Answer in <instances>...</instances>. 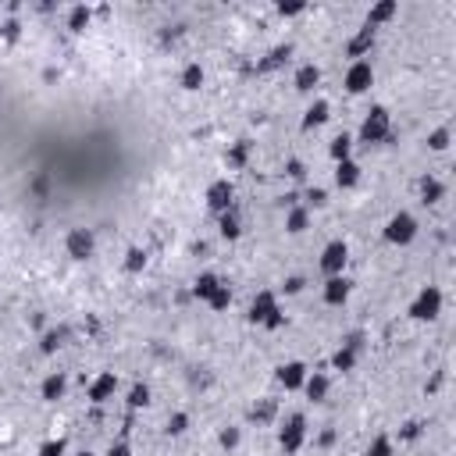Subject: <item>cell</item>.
I'll use <instances>...</instances> for the list:
<instances>
[{"label": "cell", "mask_w": 456, "mask_h": 456, "mask_svg": "<svg viewBox=\"0 0 456 456\" xmlns=\"http://www.w3.org/2000/svg\"><path fill=\"white\" fill-rule=\"evenodd\" d=\"M253 324H260V328H267V331H275V328H282L285 324V310H282V303H278V296L271 292V289H260L253 299H250V314H246Z\"/></svg>", "instance_id": "cell-1"}, {"label": "cell", "mask_w": 456, "mask_h": 456, "mask_svg": "<svg viewBox=\"0 0 456 456\" xmlns=\"http://www.w3.org/2000/svg\"><path fill=\"white\" fill-rule=\"evenodd\" d=\"M417 218L410 214V210H396L388 221H385V228H382V235H385V242H392V246H410V242L417 239Z\"/></svg>", "instance_id": "cell-2"}, {"label": "cell", "mask_w": 456, "mask_h": 456, "mask_svg": "<svg viewBox=\"0 0 456 456\" xmlns=\"http://www.w3.org/2000/svg\"><path fill=\"white\" fill-rule=\"evenodd\" d=\"M410 321H435L442 314V289L439 285H424L414 299H410V307H407Z\"/></svg>", "instance_id": "cell-3"}, {"label": "cell", "mask_w": 456, "mask_h": 456, "mask_svg": "<svg viewBox=\"0 0 456 456\" xmlns=\"http://www.w3.org/2000/svg\"><path fill=\"white\" fill-rule=\"evenodd\" d=\"M392 136V114L385 107H371L360 121V143H385Z\"/></svg>", "instance_id": "cell-4"}, {"label": "cell", "mask_w": 456, "mask_h": 456, "mask_svg": "<svg viewBox=\"0 0 456 456\" xmlns=\"http://www.w3.org/2000/svg\"><path fill=\"white\" fill-rule=\"evenodd\" d=\"M303 442H307V417H303V414L285 417V420H282V428H278V446L285 449V456L299 453Z\"/></svg>", "instance_id": "cell-5"}, {"label": "cell", "mask_w": 456, "mask_h": 456, "mask_svg": "<svg viewBox=\"0 0 456 456\" xmlns=\"http://www.w3.org/2000/svg\"><path fill=\"white\" fill-rule=\"evenodd\" d=\"M375 86V68H371V61H349V68L343 75V89L349 97H360V93H368V89Z\"/></svg>", "instance_id": "cell-6"}, {"label": "cell", "mask_w": 456, "mask_h": 456, "mask_svg": "<svg viewBox=\"0 0 456 456\" xmlns=\"http://www.w3.org/2000/svg\"><path fill=\"white\" fill-rule=\"evenodd\" d=\"M317 264H321V271H324L328 278L346 275V264H349V246H346L343 239H331L328 246L321 250V260H317Z\"/></svg>", "instance_id": "cell-7"}, {"label": "cell", "mask_w": 456, "mask_h": 456, "mask_svg": "<svg viewBox=\"0 0 456 456\" xmlns=\"http://www.w3.org/2000/svg\"><path fill=\"white\" fill-rule=\"evenodd\" d=\"M203 200H207V210H214V214H225V210L235 207V186H232L228 178H214V182L207 186Z\"/></svg>", "instance_id": "cell-8"}, {"label": "cell", "mask_w": 456, "mask_h": 456, "mask_svg": "<svg viewBox=\"0 0 456 456\" xmlns=\"http://www.w3.org/2000/svg\"><path fill=\"white\" fill-rule=\"evenodd\" d=\"M65 253L72 260H89L97 253V235L89 232V228H68L65 235Z\"/></svg>", "instance_id": "cell-9"}, {"label": "cell", "mask_w": 456, "mask_h": 456, "mask_svg": "<svg viewBox=\"0 0 456 456\" xmlns=\"http://www.w3.org/2000/svg\"><path fill=\"white\" fill-rule=\"evenodd\" d=\"M114 392H118V375H114V371H100L93 382H89L86 400H89V403H97V407H104V403L114 400Z\"/></svg>", "instance_id": "cell-10"}, {"label": "cell", "mask_w": 456, "mask_h": 456, "mask_svg": "<svg viewBox=\"0 0 456 456\" xmlns=\"http://www.w3.org/2000/svg\"><path fill=\"white\" fill-rule=\"evenodd\" d=\"M307 375H310V368H307L303 360H285L282 368L275 371V378H278V385H282L285 392H299L303 382H307Z\"/></svg>", "instance_id": "cell-11"}, {"label": "cell", "mask_w": 456, "mask_h": 456, "mask_svg": "<svg viewBox=\"0 0 456 456\" xmlns=\"http://www.w3.org/2000/svg\"><path fill=\"white\" fill-rule=\"evenodd\" d=\"M349 292H353V282L346 275H336V278H328L321 285V299L328 303V307H343V303L349 299Z\"/></svg>", "instance_id": "cell-12"}, {"label": "cell", "mask_w": 456, "mask_h": 456, "mask_svg": "<svg viewBox=\"0 0 456 456\" xmlns=\"http://www.w3.org/2000/svg\"><path fill=\"white\" fill-rule=\"evenodd\" d=\"M371 47H375V29L360 25V29H356V36H353V40L346 43V54H349L353 61H368Z\"/></svg>", "instance_id": "cell-13"}, {"label": "cell", "mask_w": 456, "mask_h": 456, "mask_svg": "<svg viewBox=\"0 0 456 456\" xmlns=\"http://www.w3.org/2000/svg\"><path fill=\"white\" fill-rule=\"evenodd\" d=\"M65 388H68L65 375H61V371H50V375L40 382V400H43V403H57V400H65Z\"/></svg>", "instance_id": "cell-14"}, {"label": "cell", "mask_w": 456, "mask_h": 456, "mask_svg": "<svg viewBox=\"0 0 456 456\" xmlns=\"http://www.w3.org/2000/svg\"><path fill=\"white\" fill-rule=\"evenodd\" d=\"M396 15H400V4H396V0H385V4H375V8L368 11V22H363V25L378 33V29H382V25H388Z\"/></svg>", "instance_id": "cell-15"}, {"label": "cell", "mask_w": 456, "mask_h": 456, "mask_svg": "<svg viewBox=\"0 0 456 456\" xmlns=\"http://www.w3.org/2000/svg\"><path fill=\"white\" fill-rule=\"evenodd\" d=\"M328 388H331V378H328L324 371H310V375H307V382H303V388H299V392H307V400L321 403V400L328 396Z\"/></svg>", "instance_id": "cell-16"}, {"label": "cell", "mask_w": 456, "mask_h": 456, "mask_svg": "<svg viewBox=\"0 0 456 456\" xmlns=\"http://www.w3.org/2000/svg\"><path fill=\"white\" fill-rule=\"evenodd\" d=\"M328 118H331V104L324 97H317L307 111H303V129H321Z\"/></svg>", "instance_id": "cell-17"}, {"label": "cell", "mask_w": 456, "mask_h": 456, "mask_svg": "<svg viewBox=\"0 0 456 456\" xmlns=\"http://www.w3.org/2000/svg\"><path fill=\"white\" fill-rule=\"evenodd\" d=\"M321 82V68L317 65H310V61H307V65H299L296 68V75H292V86L299 89V93H310V89Z\"/></svg>", "instance_id": "cell-18"}, {"label": "cell", "mask_w": 456, "mask_h": 456, "mask_svg": "<svg viewBox=\"0 0 456 456\" xmlns=\"http://www.w3.org/2000/svg\"><path fill=\"white\" fill-rule=\"evenodd\" d=\"M218 285H221V278L214 275V271H200V275L193 278V296L207 303L210 296H214V289H218Z\"/></svg>", "instance_id": "cell-19"}, {"label": "cell", "mask_w": 456, "mask_h": 456, "mask_svg": "<svg viewBox=\"0 0 456 456\" xmlns=\"http://www.w3.org/2000/svg\"><path fill=\"white\" fill-rule=\"evenodd\" d=\"M307 228H310V210H307V207H289L285 232H289V235H303Z\"/></svg>", "instance_id": "cell-20"}, {"label": "cell", "mask_w": 456, "mask_h": 456, "mask_svg": "<svg viewBox=\"0 0 456 456\" xmlns=\"http://www.w3.org/2000/svg\"><path fill=\"white\" fill-rule=\"evenodd\" d=\"M246 161H250V143H246V139H239V143H232V146L225 150V164H228V171L246 168Z\"/></svg>", "instance_id": "cell-21"}, {"label": "cell", "mask_w": 456, "mask_h": 456, "mask_svg": "<svg viewBox=\"0 0 456 456\" xmlns=\"http://www.w3.org/2000/svg\"><path fill=\"white\" fill-rule=\"evenodd\" d=\"M203 79H207V75H203V65H200V61H189V65L178 72V86H182V89H189V93L203 86Z\"/></svg>", "instance_id": "cell-22"}, {"label": "cell", "mask_w": 456, "mask_h": 456, "mask_svg": "<svg viewBox=\"0 0 456 456\" xmlns=\"http://www.w3.org/2000/svg\"><path fill=\"white\" fill-rule=\"evenodd\" d=\"M218 235L221 239H239L242 235V221H239V210H225V214H218Z\"/></svg>", "instance_id": "cell-23"}, {"label": "cell", "mask_w": 456, "mask_h": 456, "mask_svg": "<svg viewBox=\"0 0 456 456\" xmlns=\"http://www.w3.org/2000/svg\"><path fill=\"white\" fill-rule=\"evenodd\" d=\"M328 157L336 161V164H343V161H353V136H336L328 143Z\"/></svg>", "instance_id": "cell-24"}, {"label": "cell", "mask_w": 456, "mask_h": 456, "mask_svg": "<svg viewBox=\"0 0 456 456\" xmlns=\"http://www.w3.org/2000/svg\"><path fill=\"white\" fill-rule=\"evenodd\" d=\"M356 182H360V164H356V161L336 164V186H339V189H353Z\"/></svg>", "instance_id": "cell-25"}, {"label": "cell", "mask_w": 456, "mask_h": 456, "mask_svg": "<svg viewBox=\"0 0 456 456\" xmlns=\"http://www.w3.org/2000/svg\"><path fill=\"white\" fill-rule=\"evenodd\" d=\"M356 368V346L343 343L336 353H331V371H353Z\"/></svg>", "instance_id": "cell-26"}, {"label": "cell", "mask_w": 456, "mask_h": 456, "mask_svg": "<svg viewBox=\"0 0 456 456\" xmlns=\"http://www.w3.org/2000/svg\"><path fill=\"white\" fill-rule=\"evenodd\" d=\"M442 196H446L442 182H439L435 175H424V178H420V200H424V203H439Z\"/></svg>", "instance_id": "cell-27"}, {"label": "cell", "mask_w": 456, "mask_h": 456, "mask_svg": "<svg viewBox=\"0 0 456 456\" xmlns=\"http://www.w3.org/2000/svg\"><path fill=\"white\" fill-rule=\"evenodd\" d=\"M89 18H93V8L75 4V8L68 11V29H72V33H86V29H89Z\"/></svg>", "instance_id": "cell-28"}, {"label": "cell", "mask_w": 456, "mask_h": 456, "mask_svg": "<svg viewBox=\"0 0 456 456\" xmlns=\"http://www.w3.org/2000/svg\"><path fill=\"white\" fill-rule=\"evenodd\" d=\"M207 307L214 310V314H225V310L232 307V285H228V282H221V285L214 289V296L207 299Z\"/></svg>", "instance_id": "cell-29"}, {"label": "cell", "mask_w": 456, "mask_h": 456, "mask_svg": "<svg viewBox=\"0 0 456 456\" xmlns=\"http://www.w3.org/2000/svg\"><path fill=\"white\" fill-rule=\"evenodd\" d=\"M143 267H146V250L129 246V253H125V271H129V275H139Z\"/></svg>", "instance_id": "cell-30"}, {"label": "cell", "mask_w": 456, "mask_h": 456, "mask_svg": "<svg viewBox=\"0 0 456 456\" xmlns=\"http://www.w3.org/2000/svg\"><path fill=\"white\" fill-rule=\"evenodd\" d=\"M146 403H150V385L136 382V385L129 388V407H132V410H143Z\"/></svg>", "instance_id": "cell-31"}, {"label": "cell", "mask_w": 456, "mask_h": 456, "mask_svg": "<svg viewBox=\"0 0 456 456\" xmlns=\"http://www.w3.org/2000/svg\"><path fill=\"white\" fill-rule=\"evenodd\" d=\"M449 143H453V132L442 125V129H435L432 136H428V150H435V154H442V150H449Z\"/></svg>", "instance_id": "cell-32"}, {"label": "cell", "mask_w": 456, "mask_h": 456, "mask_svg": "<svg viewBox=\"0 0 456 456\" xmlns=\"http://www.w3.org/2000/svg\"><path fill=\"white\" fill-rule=\"evenodd\" d=\"M392 453H396V446H392L388 435H375L368 446V456H392Z\"/></svg>", "instance_id": "cell-33"}, {"label": "cell", "mask_w": 456, "mask_h": 456, "mask_svg": "<svg viewBox=\"0 0 456 456\" xmlns=\"http://www.w3.org/2000/svg\"><path fill=\"white\" fill-rule=\"evenodd\" d=\"M186 432H189V414L175 410V414L168 417V435H186Z\"/></svg>", "instance_id": "cell-34"}, {"label": "cell", "mask_w": 456, "mask_h": 456, "mask_svg": "<svg viewBox=\"0 0 456 456\" xmlns=\"http://www.w3.org/2000/svg\"><path fill=\"white\" fill-rule=\"evenodd\" d=\"M68 453V442L65 439H47L40 449H36V456H65Z\"/></svg>", "instance_id": "cell-35"}, {"label": "cell", "mask_w": 456, "mask_h": 456, "mask_svg": "<svg viewBox=\"0 0 456 456\" xmlns=\"http://www.w3.org/2000/svg\"><path fill=\"white\" fill-rule=\"evenodd\" d=\"M275 11H278L282 18H296V15L307 11V4H303V0H289V4H285V0H282V4H275Z\"/></svg>", "instance_id": "cell-36"}, {"label": "cell", "mask_w": 456, "mask_h": 456, "mask_svg": "<svg viewBox=\"0 0 456 456\" xmlns=\"http://www.w3.org/2000/svg\"><path fill=\"white\" fill-rule=\"evenodd\" d=\"M239 439H242V435H239V428H221V432H218L221 449H235V446H239Z\"/></svg>", "instance_id": "cell-37"}, {"label": "cell", "mask_w": 456, "mask_h": 456, "mask_svg": "<svg viewBox=\"0 0 456 456\" xmlns=\"http://www.w3.org/2000/svg\"><path fill=\"white\" fill-rule=\"evenodd\" d=\"M57 346H61V331H47L40 339V353H57Z\"/></svg>", "instance_id": "cell-38"}, {"label": "cell", "mask_w": 456, "mask_h": 456, "mask_svg": "<svg viewBox=\"0 0 456 456\" xmlns=\"http://www.w3.org/2000/svg\"><path fill=\"white\" fill-rule=\"evenodd\" d=\"M104 456H132V446L125 442V439H118V442H111L107 446V453Z\"/></svg>", "instance_id": "cell-39"}, {"label": "cell", "mask_w": 456, "mask_h": 456, "mask_svg": "<svg viewBox=\"0 0 456 456\" xmlns=\"http://www.w3.org/2000/svg\"><path fill=\"white\" fill-rule=\"evenodd\" d=\"M285 57H289V47H278L275 54H271V61H267V65H264V68H278V65H282V61H285Z\"/></svg>", "instance_id": "cell-40"}, {"label": "cell", "mask_w": 456, "mask_h": 456, "mask_svg": "<svg viewBox=\"0 0 456 456\" xmlns=\"http://www.w3.org/2000/svg\"><path fill=\"white\" fill-rule=\"evenodd\" d=\"M18 36H22V25H18V22H8V25H4V40H8V43H15Z\"/></svg>", "instance_id": "cell-41"}, {"label": "cell", "mask_w": 456, "mask_h": 456, "mask_svg": "<svg viewBox=\"0 0 456 456\" xmlns=\"http://www.w3.org/2000/svg\"><path fill=\"white\" fill-rule=\"evenodd\" d=\"M310 203H314V207H324V203H328V193H324V189H310Z\"/></svg>", "instance_id": "cell-42"}, {"label": "cell", "mask_w": 456, "mask_h": 456, "mask_svg": "<svg viewBox=\"0 0 456 456\" xmlns=\"http://www.w3.org/2000/svg\"><path fill=\"white\" fill-rule=\"evenodd\" d=\"M299 289H303V278H296V275H292V278H285V292H289V296H292V292H299Z\"/></svg>", "instance_id": "cell-43"}, {"label": "cell", "mask_w": 456, "mask_h": 456, "mask_svg": "<svg viewBox=\"0 0 456 456\" xmlns=\"http://www.w3.org/2000/svg\"><path fill=\"white\" fill-rule=\"evenodd\" d=\"M289 175H296V178H299V175H303V164H299V161H289Z\"/></svg>", "instance_id": "cell-44"}, {"label": "cell", "mask_w": 456, "mask_h": 456, "mask_svg": "<svg viewBox=\"0 0 456 456\" xmlns=\"http://www.w3.org/2000/svg\"><path fill=\"white\" fill-rule=\"evenodd\" d=\"M72 456H93V453H89V449H82V453H72Z\"/></svg>", "instance_id": "cell-45"}]
</instances>
